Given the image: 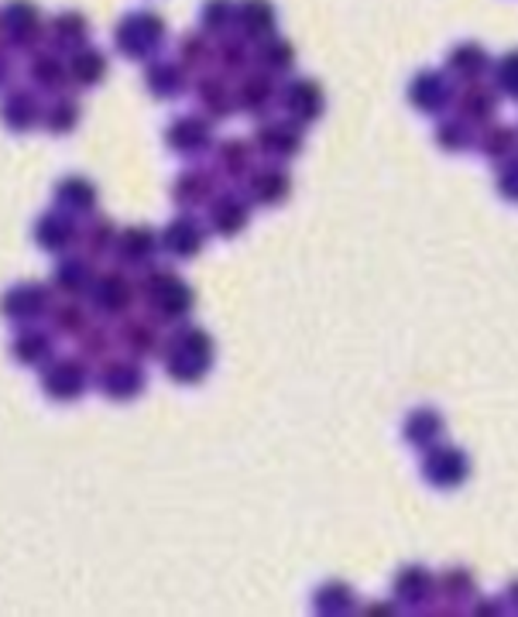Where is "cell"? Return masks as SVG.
Instances as JSON below:
<instances>
[{
  "mask_svg": "<svg viewBox=\"0 0 518 617\" xmlns=\"http://www.w3.org/2000/svg\"><path fill=\"white\" fill-rule=\"evenodd\" d=\"M214 361H217L214 337L200 326H190V323H182L176 334L165 340V350H161L165 374H169L176 385H185V388L203 385L209 377V371H214Z\"/></svg>",
  "mask_w": 518,
  "mask_h": 617,
  "instance_id": "1",
  "label": "cell"
},
{
  "mask_svg": "<svg viewBox=\"0 0 518 617\" xmlns=\"http://www.w3.org/2000/svg\"><path fill=\"white\" fill-rule=\"evenodd\" d=\"M141 271L145 275H141V281H137V295L148 299L152 313L161 323H185V316H190L193 305H196V295H193L190 285L161 265H148Z\"/></svg>",
  "mask_w": 518,
  "mask_h": 617,
  "instance_id": "2",
  "label": "cell"
},
{
  "mask_svg": "<svg viewBox=\"0 0 518 617\" xmlns=\"http://www.w3.org/2000/svg\"><path fill=\"white\" fill-rule=\"evenodd\" d=\"M113 45L131 62H152L165 45V21L155 11H131L117 21Z\"/></svg>",
  "mask_w": 518,
  "mask_h": 617,
  "instance_id": "3",
  "label": "cell"
},
{
  "mask_svg": "<svg viewBox=\"0 0 518 617\" xmlns=\"http://www.w3.org/2000/svg\"><path fill=\"white\" fill-rule=\"evenodd\" d=\"M422 481L436 491H457L470 481V457L450 443L422 449Z\"/></svg>",
  "mask_w": 518,
  "mask_h": 617,
  "instance_id": "4",
  "label": "cell"
},
{
  "mask_svg": "<svg viewBox=\"0 0 518 617\" xmlns=\"http://www.w3.org/2000/svg\"><path fill=\"white\" fill-rule=\"evenodd\" d=\"M89 388V361L52 358L41 367V391L56 401H80Z\"/></svg>",
  "mask_w": 518,
  "mask_h": 617,
  "instance_id": "5",
  "label": "cell"
},
{
  "mask_svg": "<svg viewBox=\"0 0 518 617\" xmlns=\"http://www.w3.org/2000/svg\"><path fill=\"white\" fill-rule=\"evenodd\" d=\"M165 145L179 158H200L214 148V124L206 113H179L165 128Z\"/></svg>",
  "mask_w": 518,
  "mask_h": 617,
  "instance_id": "6",
  "label": "cell"
},
{
  "mask_svg": "<svg viewBox=\"0 0 518 617\" xmlns=\"http://www.w3.org/2000/svg\"><path fill=\"white\" fill-rule=\"evenodd\" d=\"M97 388L110 401H134L145 395L148 388V374L145 364L137 358H121V361H107L97 374Z\"/></svg>",
  "mask_w": 518,
  "mask_h": 617,
  "instance_id": "7",
  "label": "cell"
},
{
  "mask_svg": "<svg viewBox=\"0 0 518 617\" xmlns=\"http://www.w3.org/2000/svg\"><path fill=\"white\" fill-rule=\"evenodd\" d=\"M409 104L419 113H443L446 107H454L457 104L454 76L443 73V69H422L409 83Z\"/></svg>",
  "mask_w": 518,
  "mask_h": 617,
  "instance_id": "8",
  "label": "cell"
},
{
  "mask_svg": "<svg viewBox=\"0 0 518 617\" xmlns=\"http://www.w3.org/2000/svg\"><path fill=\"white\" fill-rule=\"evenodd\" d=\"M302 141H305V124L292 121V117H281V121H265L262 128L254 131L257 155L278 158V161L296 158L302 152Z\"/></svg>",
  "mask_w": 518,
  "mask_h": 617,
  "instance_id": "9",
  "label": "cell"
},
{
  "mask_svg": "<svg viewBox=\"0 0 518 617\" xmlns=\"http://www.w3.org/2000/svg\"><path fill=\"white\" fill-rule=\"evenodd\" d=\"M281 107H286V117H292V121L299 124H316L323 110H326V93L316 80L310 76H296L289 80L286 86H281Z\"/></svg>",
  "mask_w": 518,
  "mask_h": 617,
  "instance_id": "10",
  "label": "cell"
},
{
  "mask_svg": "<svg viewBox=\"0 0 518 617\" xmlns=\"http://www.w3.org/2000/svg\"><path fill=\"white\" fill-rule=\"evenodd\" d=\"M206 247V227L200 217H193L190 209H182L179 217H172L161 230V251L176 261H190Z\"/></svg>",
  "mask_w": 518,
  "mask_h": 617,
  "instance_id": "11",
  "label": "cell"
},
{
  "mask_svg": "<svg viewBox=\"0 0 518 617\" xmlns=\"http://www.w3.org/2000/svg\"><path fill=\"white\" fill-rule=\"evenodd\" d=\"M52 313V292L38 281H21L4 295V316L17 326H32Z\"/></svg>",
  "mask_w": 518,
  "mask_h": 617,
  "instance_id": "12",
  "label": "cell"
},
{
  "mask_svg": "<svg viewBox=\"0 0 518 617\" xmlns=\"http://www.w3.org/2000/svg\"><path fill=\"white\" fill-rule=\"evenodd\" d=\"M134 299H137V285L124 271H100L97 285H93V292H89L93 308L107 319L124 316L134 305Z\"/></svg>",
  "mask_w": 518,
  "mask_h": 617,
  "instance_id": "13",
  "label": "cell"
},
{
  "mask_svg": "<svg viewBox=\"0 0 518 617\" xmlns=\"http://www.w3.org/2000/svg\"><path fill=\"white\" fill-rule=\"evenodd\" d=\"M100 271L93 268V257L89 254H62L52 268V289L65 299H83L93 292Z\"/></svg>",
  "mask_w": 518,
  "mask_h": 617,
  "instance_id": "14",
  "label": "cell"
},
{
  "mask_svg": "<svg viewBox=\"0 0 518 617\" xmlns=\"http://www.w3.org/2000/svg\"><path fill=\"white\" fill-rule=\"evenodd\" d=\"M206 223L217 237H238L248 230L251 223V199L248 193H220L209 203V213H206Z\"/></svg>",
  "mask_w": 518,
  "mask_h": 617,
  "instance_id": "15",
  "label": "cell"
},
{
  "mask_svg": "<svg viewBox=\"0 0 518 617\" xmlns=\"http://www.w3.org/2000/svg\"><path fill=\"white\" fill-rule=\"evenodd\" d=\"M80 241V223L69 209L56 206L49 213H41L38 223H35V244L49 254H65Z\"/></svg>",
  "mask_w": 518,
  "mask_h": 617,
  "instance_id": "16",
  "label": "cell"
},
{
  "mask_svg": "<svg viewBox=\"0 0 518 617\" xmlns=\"http://www.w3.org/2000/svg\"><path fill=\"white\" fill-rule=\"evenodd\" d=\"M244 193L254 206H278L292 196V179L281 165L268 161V165H257V169L244 179Z\"/></svg>",
  "mask_w": 518,
  "mask_h": 617,
  "instance_id": "17",
  "label": "cell"
},
{
  "mask_svg": "<svg viewBox=\"0 0 518 617\" xmlns=\"http://www.w3.org/2000/svg\"><path fill=\"white\" fill-rule=\"evenodd\" d=\"M391 593H395L398 607H409V610L426 607V604L436 597V577H433V569H426L422 562L402 566V569L395 573Z\"/></svg>",
  "mask_w": 518,
  "mask_h": 617,
  "instance_id": "18",
  "label": "cell"
},
{
  "mask_svg": "<svg viewBox=\"0 0 518 617\" xmlns=\"http://www.w3.org/2000/svg\"><path fill=\"white\" fill-rule=\"evenodd\" d=\"M238 104L251 117H268L281 104V89L275 86V76L265 69H254L238 83Z\"/></svg>",
  "mask_w": 518,
  "mask_h": 617,
  "instance_id": "19",
  "label": "cell"
},
{
  "mask_svg": "<svg viewBox=\"0 0 518 617\" xmlns=\"http://www.w3.org/2000/svg\"><path fill=\"white\" fill-rule=\"evenodd\" d=\"M158 247H161V237L152 227H124L121 237H117L113 257L121 261L124 268H148Z\"/></svg>",
  "mask_w": 518,
  "mask_h": 617,
  "instance_id": "20",
  "label": "cell"
},
{
  "mask_svg": "<svg viewBox=\"0 0 518 617\" xmlns=\"http://www.w3.org/2000/svg\"><path fill=\"white\" fill-rule=\"evenodd\" d=\"M217 196V172L214 169H185L176 176L172 182V199L179 209H196V206H206L214 203Z\"/></svg>",
  "mask_w": 518,
  "mask_h": 617,
  "instance_id": "21",
  "label": "cell"
},
{
  "mask_svg": "<svg viewBox=\"0 0 518 617\" xmlns=\"http://www.w3.org/2000/svg\"><path fill=\"white\" fill-rule=\"evenodd\" d=\"M45 107H49V104L38 100V89L14 86L8 93V100H4V121H8L11 131L25 134V131L38 128V124H45Z\"/></svg>",
  "mask_w": 518,
  "mask_h": 617,
  "instance_id": "22",
  "label": "cell"
},
{
  "mask_svg": "<svg viewBox=\"0 0 518 617\" xmlns=\"http://www.w3.org/2000/svg\"><path fill=\"white\" fill-rule=\"evenodd\" d=\"M498 86H484L481 80L463 83L457 93V113H463L470 124H494V113H498Z\"/></svg>",
  "mask_w": 518,
  "mask_h": 617,
  "instance_id": "23",
  "label": "cell"
},
{
  "mask_svg": "<svg viewBox=\"0 0 518 617\" xmlns=\"http://www.w3.org/2000/svg\"><path fill=\"white\" fill-rule=\"evenodd\" d=\"M52 196H56V206L69 209L73 217H93L100 206V193H97V185H93L89 179L83 176H65L56 182L52 189Z\"/></svg>",
  "mask_w": 518,
  "mask_h": 617,
  "instance_id": "24",
  "label": "cell"
},
{
  "mask_svg": "<svg viewBox=\"0 0 518 617\" xmlns=\"http://www.w3.org/2000/svg\"><path fill=\"white\" fill-rule=\"evenodd\" d=\"M4 35L14 49H28V45H38L41 38V17L38 8L28 4V0H11L4 11Z\"/></svg>",
  "mask_w": 518,
  "mask_h": 617,
  "instance_id": "25",
  "label": "cell"
},
{
  "mask_svg": "<svg viewBox=\"0 0 518 617\" xmlns=\"http://www.w3.org/2000/svg\"><path fill=\"white\" fill-rule=\"evenodd\" d=\"M254 155H257L254 141L230 137V141H224V145H217V152H214V172L224 176V179H241L244 182L257 169Z\"/></svg>",
  "mask_w": 518,
  "mask_h": 617,
  "instance_id": "26",
  "label": "cell"
},
{
  "mask_svg": "<svg viewBox=\"0 0 518 617\" xmlns=\"http://www.w3.org/2000/svg\"><path fill=\"white\" fill-rule=\"evenodd\" d=\"M11 353H14V361L25 364V367H45L56 358L52 334H45V329H35V326L17 329L14 343H11Z\"/></svg>",
  "mask_w": 518,
  "mask_h": 617,
  "instance_id": "27",
  "label": "cell"
},
{
  "mask_svg": "<svg viewBox=\"0 0 518 617\" xmlns=\"http://www.w3.org/2000/svg\"><path fill=\"white\" fill-rule=\"evenodd\" d=\"M145 86L155 100H176L182 97V89H185V65L176 59H152L148 69H145Z\"/></svg>",
  "mask_w": 518,
  "mask_h": 617,
  "instance_id": "28",
  "label": "cell"
},
{
  "mask_svg": "<svg viewBox=\"0 0 518 617\" xmlns=\"http://www.w3.org/2000/svg\"><path fill=\"white\" fill-rule=\"evenodd\" d=\"M443 433H446V422L436 409L422 406V409H412L406 415V425H402V436L409 446L415 449H430L436 443H443Z\"/></svg>",
  "mask_w": 518,
  "mask_h": 617,
  "instance_id": "29",
  "label": "cell"
},
{
  "mask_svg": "<svg viewBox=\"0 0 518 617\" xmlns=\"http://www.w3.org/2000/svg\"><path fill=\"white\" fill-rule=\"evenodd\" d=\"M487 69H491V56H487L484 45H478V41H460L457 49L446 56V73H450L454 80H460V83L481 80Z\"/></svg>",
  "mask_w": 518,
  "mask_h": 617,
  "instance_id": "30",
  "label": "cell"
},
{
  "mask_svg": "<svg viewBox=\"0 0 518 617\" xmlns=\"http://www.w3.org/2000/svg\"><path fill=\"white\" fill-rule=\"evenodd\" d=\"M196 100H200V107L209 121H220V117H230L233 110H241L238 89H230L224 83V76H203L196 83Z\"/></svg>",
  "mask_w": 518,
  "mask_h": 617,
  "instance_id": "31",
  "label": "cell"
},
{
  "mask_svg": "<svg viewBox=\"0 0 518 617\" xmlns=\"http://www.w3.org/2000/svg\"><path fill=\"white\" fill-rule=\"evenodd\" d=\"M238 25L244 32V38H251L254 45H262L275 35V8L268 4V0H241L238 4Z\"/></svg>",
  "mask_w": 518,
  "mask_h": 617,
  "instance_id": "32",
  "label": "cell"
},
{
  "mask_svg": "<svg viewBox=\"0 0 518 617\" xmlns=\"http://www.w3.org/2000/svg\"><path fill=\"white\" fill-rule=\"evenodd\" d=\"M28 76H32L35 89H45V93H62L65 83L73 80L69 62L59 52H35L28 62Z\"/></svg>",
  "mask_w": 518,
  "mask_h": 617,
  "instance_id": "33",
  "label": "cell"
},
{
  "mask_svg": "<svg viewBox=\"0 0 518 617\" xmlns=\"http://www.w3.org/2000/svg\"><path fill=\"white\" fill-rule=\"evenodd\" d=\"M436 597H443L450 607H470L478 597V580L467 566H450L436 577Z\"/></svg>",
  "mask_w": 518,
  "mask_h": 617,
  "instance_id": "34",
  "label": "cell"
},
{
  "mask_svg": "<svg viewBox=\"0 0 518 617\" xmlns=\"http://www.w3.org/2000/svg\"><path fill=\"white\" fill-rule=\"evenodd\" d=\"M478 124H470L463 113H454V117H443V121L436 124V145L443 152H450V155H463L470 152V145H478V134H474Z\"/></svg>",
  "mask_w": 518,
  "mask_h": 617,
  "instance_id": "35",
  "label": "cell"
},
{
  "mask_svg": "<svg viewBox=\"0 0 518 617\" xmlns=\"http://www.w3.org/2000/svg\"><path fill=\"white\" fill-rule=\"evenodd\" d=\"M117 343L128 350V358L145 361V358H152V353L158 350L161 340H158L155 326L148 319H124L121 334H117Z\"/></svg>",
  "mask_w": 518,
  "mask_h": 617,
  "instance_id": "36",
  "label": "cell"
},
{
  "mask_svg": "<svg viewBox=\"0 0 518 617\" xmlns=\"http://www.w3.org/2000/svg\"><path fill=\"white\" fill-rule=\"evenodd\" d=\"M478 148L487 161H508L518 155V128L511 124H487L484 134L478 137Z\"/></svg>",
  "mask_w": 518,
  "mask_h": 617,
  "instance_id": "37",
  "label": "cell"
},
{
  "mask_svg": "<svg viewBox=\"0 0 518 617\" xmlns=\"http://www.w3.org/2000/svg\"><path fill=\"white\" fill-rule=\"evenodd\" d=\"M69 73H73V83L80 86H97L107 76V56L97 45H83V49L69 56Z\"/></svg>",
  "mask_w": 518,
  "mask_h": 617,
  "instance_id": "38",
  "label": "cell"
},
{
  "mask_svg": "<svg viewBox=\"0 0 518 617\" xmlns=\"http://www.w3.org/2000/svg\"><path fill=\"white\" fill-rule=\"evenodd\" d=\"M52 45L56 49L76 52L83 45H89V21L80 11H65L52 21Z\"/></svg>",
  "mask_w": 518,
  "mask_h": 617,
  "instance_id": "39",
  "label": "cell"
},
{
  "mask_svg": "<svg viewBox=\"0 0 518 617\" xmlns=\"http://www.w3.org/2000/svg\"><path fill=\"white\" fill-rule=\"evenodd\" d=\"M354 607H358V597H354V590H350L344 580H326L313 593V610L316 614L334 617V614H347V610H354Z\"/></svg>",
  "mask_w": 518,
  "mask_h": 617,
  "instance_id": "40",
  "label": "cell"
},
{
  "mask_svg": "<svg viewBox=\"0 0 518 617\" xmlns=\"http://www.w3.org/2000/svg\"><path fill=\"white\" fill-rule=\"evenodd\" d=\"M257 65H262L265 73H272V76H286V73H292V69H296V49L286 38L272 35L268 41L257 45Z\"/></svg>",
  "mask_w": 518,
  "mask_h": 617,
  "instance_id": "41",
  "label": "cell"
},
{
  "mask_svg": "<svg viewBox=\"0 0 518 617\" xmlns=\"http://www.w3.org/2000/svg\"><path fill=\"white\" fill-rule=\"evenodd\" d=\"M80 117H83L80 100L69 97V93H56V100L45 107V128H49L52 134H73Z\"/></svg>",
  "mask_w": 518,
  "mask_h": 617,
  "instance_id": "42",
  "label": "cell"
},
{
  "mask_svg": "<svg viewBox=\"0 0 518 617\" xmlns=\"http://www.w3.org/2000/svg\"><path fill=\"white\" fill-rule=\"evenodd\" d=\"M117 237H121V230H117L107 217H93L83 230H80V241H83V251L89 257H104V254H113L117 247Z\"/></svg>",
  "mask_w": 518,
  "mask_h": 617,
  "instance_id": "43",
  "label": "cell"
},
{
  "mask_svg": "<svg viewBox=\"0 0 518 617\" xmlns=\"http://www.w3.org/2000/svg\"><path fill=\"white\" fill-rule=\"evenodd\" d=\"M86 326H89V313L80 305V299H69L52 308V329L59 337H80Z\"/></svg>",
  "mask_w": 518,
  "mask_h": 617,
  "instance_id": "44",
  "label": "cell"
},
{
  "mask_svg": "<svg viewBox=\"0 0 518 617\" xmlns=\"http://www.w3.org/2000/svg\"><path fill=\"white\" fill-rule=\"evenodd\" d=\"M76 340H80V358H83V361H89V364H93V361H100V364L110 361L113 337H110V329H107V326L89 323Z\"/></svg>",
  "mask_w": 518,
  "mask_h": 617,
  "instance_id": "45",
  "label": "cell"
},
{
  "mask_svg": "<svg viewBox=\"0 0 518 617\" xmlns=\"http://www.w3.org/2000/svg\"><path fill=\"white\" fill-rule=\"evenodd\" d=\"M251 38H224L220 35V45H217V62L224 73H241V69H248L251 62Z\"/></svg>",
  "mask_w": 518,
  "mask_h": 617,
  "instance_id": "46",
  "label": "cell"
},
{
  "mask_svg": "<svg viewBox=\"0 0 518 617\" xmlns=\"http://www.w3.org/2000/svg\"><path fill=\"white\" fill-rule=\"evenodd\" d=\"M230 25H238V4H233V0H206L203 4V28L209 35H224Z\"/></svg>",
  "mask_w": 518,
  "mask_h": 617,
  "instance_id": "47",
  "label": "cell"
},
{
  "mask_svg": "<svg viewBox=\"0 0 518 617\" xmlns=\"http://www.w3.org/2000/svg\"><path fill=\"white\" fill-rule=\"evenodd\" d=\"M491 73H494V86L502 89V97L518 100V49L505 52V56L498 59V65L491 69Z\"/></svg>",
  "mask_w": 518,
  "mask_h": 617,
  "instance_id": "48",
  "label": "cell"
},
{
  "mask_svg": "<svg viewBox=\"0 0 518 617\" xmlns=\"http://www.w3.org/2000/svg\"><path fill=\"white\" fill-rule=\"evenodd\" d=\"M209 59H214V49H209L203 35H185V38L179 41V62H182L185 69H203Z\"/></svg>",
  "mask_w": 518,
  "mask_h": 617,
  "instance_id": "49",
  "label": "cell"
},
{
  "mask_svg": "<svg viewBox=\"0 0 518 617\" xmlns=\"http://www.w3.org/2000/svg\"><path fill=\"white\" fill-rule=\"evenodd\" d=\"M494 189H498V196L515 203L518 206V155L502 161V169H498V179H494Z\"/></svg>",
  "mask_w": 518,
  "mask_h": 617,
  "instance_id": "50",
  "label": "cell"
},
{
  "mask_svg": "<svg viewBox=\"0 0 518 617\" xmlns=\"http://www.w3.org/2000/svg\"><path fill=\"white\" fill-rule=\"evenodd\" d=\"M505 607H508V604L494 601V597H491V601H474V604H470V610H474V614H484V610H498V614H502Z\"/></svg>",
  "mask_w": 518,
  "mask_h": 617,
  "instance_id": "51",
  "label": "cell"
},
{
  "mask_svg": "<svg viewBox=\"0 0 518 617\" xmlns=\"http://www.w3.org/2000/svg\"><path fill=\"white\" fill-rule=\"evenodd\" d=\"M505 604H508L511 610H518V580L508 583V590H505Z\"/></svg>",
  "mask_w": 518,
  "mask_h": 617,
  "instance_id": "52",
  "label": "cell"
}]
</instances>
